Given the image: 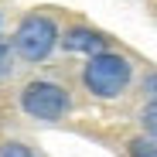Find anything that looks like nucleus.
<instances>
[{
    "instance_id": "nucleus-8",
    "label": "nucleus",
    "mask_w": 157,
    "mask_h": 157,
    "mask_svg": "<svg viewBox=\"0 0 157 157\" xmlns=\"http://www.w3.org/2000/svg\"><path fill=\"white\" fill-rule=\"evenodd\" d=\"M0 72H7V44L0 41Z\"/></svg>"
},
{
    "instance_id": "nucleus-3",
    "label": "nucleus",
    "mask_w": 157,
    "mask_h": 157,
    "mask_svg": "<svg viewBox=\"0 0 157 157\" xmlns=\"http://www.w3.org/2000/svg\"><path fill=\"white\" fill-rule=\"evenodd\" d=\"M21 106H24V113L34 116V120L55 123V120H62L68 113V96L55 82H28L21 89Z\"/></svg>"
},
{
    "instance_id": "nucleus-9",
    "label": "nucleus",
    "mask_w": 157,
    "mask_h": 157,
    "mask_svg": "<svg viewBox=\"0 0 157 157\" xmlns=\"http://www.w3.org/2000/svg\"><path fill=\"white\" fill-rule=\"evenodd\" d=\"M144 89H150V96L157 99V75H150V78H147V86H144Z\"/></svg>"
},
{
    "instance_id": "nucleus-7",
    "label": "nucleus",
    "mask_w": 157,
    "mask_h": 157,
    "mask_svg": "<svg viewBox=\"0 0 157 157\" xmlns=\"http://www.w3.org/2000/svg\"><path fill=\"white\" fill-rule=\"evenodd\" d=\"M0 157H34V154H31L28 147H24V144H7Z\"/></svg>"
},
{
    "instance_id": "nucleus-5",
    "label": "nucleus",
    "mask_w": 157,
    "mask_h": 157,
    "mask_svg": "<svg viewBox=\"0 0 157 157\" xmlns=\"http://www.w3.org/2000/svg\"><path fill=\"white\" fill-rule=\"evenodd\" d=\"M130 157H157V144L147 140V137H140V140L130 144Z\"/></svg>"
},
{
    "instance_id": "nucleus-6",
    "label": "nucleus",
    "mask_w": 157,
    "mask_h": 157,
    "mask_svg": "<svg viewBox=\"0 0 157 157\" xmlns=\"http://www.w3.org/2000/svg\"><path fill=\"white\" fill-rule=\"evenodd\" d=\"M144 126H147L150 137H157V102H154V106H147V113H144Z\"/></svg>"
},
{
    "instance_id": "nucleus-1",
    "label": "nucleus",
    "mask_w": 157,
    "mask_h": 157,
    "mask_svg": "<svg viewBox=\"0 0 157 157\" xmlns=\"http://www.w3.org/2000/svg\"><path fill=\"white\" fill-rule=\"evenodd\" d=\"M82 82L99 99H116L130 86V62L123 55H113V51H99V55L89 58V65L82 72Z\"/></svg>"
},
{
    "instance_id": "nucleus-2",
    "label": "nucleus",
    "mask_w": 157,
    "mask_h": 157,
    "mask_svg": "<svg viewBox=\"0 0 157 157\" xmlns=\"http://www.w3.org/2000/svg\"><path fill=\"white\" fill-rule=\"evenodd\" d=\"M58 41V28H55V21H48L41 14H31V17H24L21 21V28L14 34V48H17V55L24 62H41L51 55V48H55Z\"/></svg>"
},
{
    "instance_id": "nucleus-4",
    "label": "nucleus",
    "mask_w": 157,
    "mask_h": 157,
    "mask_svg": "<svg viewBox=\"0 0 157 157\" xmlns=\"http://www.w3.org/2000/svg\"><path fill=\"white\" fill-rule=\"evenodd\" d=\"M65 48L68 51H86V55H99V51H106V38L92 28H72L65 34Z\"/></svg>"
}]
</instances>
